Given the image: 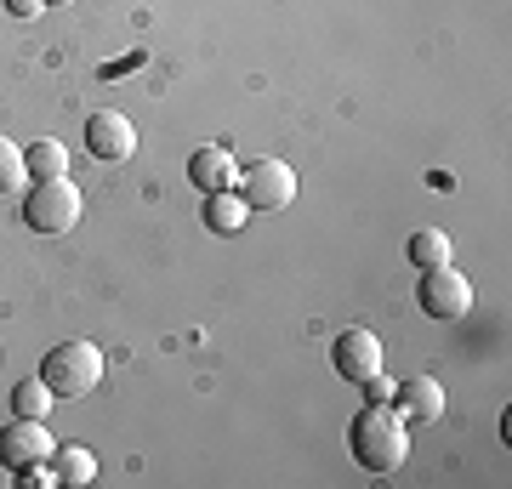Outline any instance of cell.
<instances>
[{
    "label": "cell",
    "mask_w": 512,
    "mask_h": 489,
    "mask_svg": "<svg viewBox=\"0 0 512 489\" xmlns=\"http://www.w3.org/2000/svg\"><path fill=\"white\" fill-rule=\"evenodd\" d=\"M239 200L251 205V211H285V205L296 200V171L285 160H251V165H239Z\"/></svg>",
    "instance_id": "5"
},
{
    "label": "cell",
    "mask_w": 512,
    "mask_h": 489,
    "mask_svg": "<svg viewBox=\"0 0 512 489\" xmlns=\"http://www.w3.org/2000/svg\"><path fill=\"white\" fill-rule=\"evenodd\" d=\"M29 182V165H23V148L12 137H0V194H18Z\"/></svg>",
    "instance_id": "16"
},
{
    "label": "cell",
    "mask_w": 512,
    "mask_h": 489,
    "mask_svg": "<svg viewBox=\"0 0 512 489\" xmlns=\"http://www.w3.org/2000/svg\"><path fill=\"white\" fill-rule=\"evenodd\" d=\"M52 472H57V484H92L97 478V455L86 450V444H57Z\"/></svg>",
    "instance_id": "13"
},
{
    "label": "cell",
    "mask_w": 512,
    "mask_h": 489,
    "mask_svg": "<svg viewBox=\"0 0 512 489\" xmlns=\"http://www.w3.org/2000/svg\"><path fill=\"white\" fill-rule=\"evenodd\" d=\"M80 211H86V200H80V188L69 177L29 182V194H23V222L35 234H69L74 222H80Z\"/></svg>",
    "instance_id": "3"
},
{
    "label": "cell",
    "mask_w": 512,
    "mask_h": 489,
    "mask_svg": "<svg viewBox=\"0 0 512 489\" xmlns=\"http://www.w3.org/2000/svg\"><path fill=\"white\" fill-rule=\"evenodd\" d=\"M348 450L365 472H393L404 455H410V421H404L393 404H370V410L353 416Z\"/></svg>",
    "instance_id": "1"
},
{
    "label": "cell",
    "mask_w": 512,
    "mask_h": 489,
    "mask_svg": "<svg viewBox=\"0 0 512 489\" xmlns=\"http://www.w3.org/2000/svg\"><path fill=\"white\" fill-rule=\"evenodd\" d=\"M12 410L29 416V421H46V416H52V387H46L40 376L18 381V387H12Z\"/></svg>",
    "instance_id": "15"
},
{
    "label": "cell",
    "mask_w": 512,
    "mask_h": 489,
    "mask_svg": "<svg viewBox=\"0 0 512 489\" xmlns=\"http://www.w3.org/2000/svg\"><path fill=\"white\" fill-rule=\"evenodd\" d=\"M23 165H29V182L69 177V148L57 143V137H40L35 148H23Z\"/></svg>",
    "instance_id": "12"
},
{
    "label": "cell",
    "mask_w": 512,
    "mask_h": 489,
    "mask_svg": "<svg viewBox=\"0 0 512 489\" xmlns=\"http://www.w3.org/2000/svg\"><path fill=\"white\" fill-rule=\"evenodd\" d=\"M387 404H393L404 421L427 427V421L444 416V387L433 376H410V381H399V387H393V399H387Z\"/></svg>",
    "instance_id": "9"
},
{
    "label": "cell",
    "mask_w": 512,
    "mask_h": 489,
    "mask_svg": "<svg viewBox=\"0 0 512 489\" xmlns=\"http://www.w3.org/2000/svg\"><path fill=\"white\" fill-rule=\"evenodd\" d=\"M410 268H439V262H450V234L444 228H421V234H410Z\"/></svg>",
    "instance_id": "14"
},
{
    "label": "cell",
    "mask_w": 512,
    "mask_h": 489,
    "mask_svg": "<svg viewBox=\"0 0 512 489\" xmlns=\"http://www.w3.org/2000/svg\"><path fill=\"white\" fill-rule=\"evenodd\" d=\"M86 148L97 160H131L137 154V126L120 109H97L86 114Z\"/></svg>",
    "instance_id": "8"
},
{
    "label": "cell",
    "mask_w": 512,
    "mask_h": 489,
    "mask_svg": "<svg viewBox=\"0 0 512 489\" xmlns=\"http://www.w3.org/2000/svg\"><path fill=\"white\" fill-rule=\"evenodd\" d=\"M40 6H46V0H6V12H12V18H35Z\"/></svg>",
    "instance_id": "18"
},
{
    "label": "cell",
    "mask_w": 512,
    "mask_h": 489,
    "mask_svg": "<svg viewBox=\"0 0 512 489\" xmlns=\"http://www.w3.org/2000/svg\"><path fill=\"white\" fill-rule=\"evenodd\" d=\"M251 217V205L239 200V188H222V194H205V228L211 234H239Z\"/></svg>",
    "instance_id": "11"
},
{
    "label": "cell",
    "mask_w": 512,
    "mask_h": 489,
    "mask_svg": "<svg viewBox=\"0 0 512 489\" xmlns=\"http://www.w3.org/2000/svg\"><path fill=\"white\" fill-rule=\"evenodd\" d=\"M365 393H370L376 404H387V399H393V381H387V376H370V381H365Z\"/></svg>",
    "instance_id": "17"
},
{
    "label": "cell",
    "mask_w": 512,
    "mask_h": 489,
    "mask_svg": "<svg viewBox=\"0 0 512 489\" xmlns=\"http://www.w3.org/2000/svg\"><path fill=\"white\" fill-rule=\"evenodd\" d=\"M416 302L427 319H439V325H456L473 313V285H467V273H456V262H439V268H421L416 279Z\"/></svg>",
    "instance_id": "4"
},
{
    "label": "cell",
    "mask_w": 512,
    "mask_h": 489,
    "mask_svg": "<svg viewBox=\"0 0 512 489\" xmlns=\"http://www.w3.org/2000/svg\"><path fill=\"white\" fill-rule=\"evenodd\" d=\"M188 182H194L200 194H222V188H234V182H239V160L228 154V143L194 148V154H188Z\"/></svg>",
    "instance_id": "10"
},
{
    "label": "cell",
    "mask_w": 512,
    "mask_h": 489,
    "mask_svg": "<svg viewBox=\"0 0 512 489\" xmlns=\"http://www.w3.org/2000/svg\"><path fill=\"white\" fill-rule=\"evenodd\" d=\"M57 444L52 433H46V421H29V416H12L6 427H0V467H40V461H52Z\"/></svg>",
    "instance_id": "6"
},
{
    "label": "cell",
    "mask_w": 512,
    "mask_h": 489,
    "mask_svg": "<svg viewBox=\"0 0 512 489\" xmlns=\"http://www.w3.org/2000/svg\"><path fill=\"white\" fill-rule=\"evenodd\" d=\"M330 364H336V376L353 381V387H365L370 376H382V342H376V330L353 325L336 336V347H330Z\"/></svg>",
    "instance_id": "7"
},
{
    "label": "cell",
    "mask_w": 512,
    "mask_h": 489,
    "mask_svg": "<svg viewBox=\"0 0 512 489\" xmlns=\"http://www.w3.org/2000/svg\"><path fill=\"white\" fill-rule=\"evenodd\" d=\"M46 6H69V0H46Z\"/></svg>",
    "instance_id": "19"
},
{
    "label": "cell",
    "mask_w": 512,
    "mask_h": 489,
    "mask_svg": "<svg viewBox=\"0 0 512 489\" xmlns=\"http://www.w3.org/2000/svg\"><path fill=\"white\" fill-rule=\"evenodd\" d=\"M40 381L52 387V399H86L103 381V353L92 342H57L40 359Z\"/></svg>",
    "instance_id": "2"
}]
</instances>
